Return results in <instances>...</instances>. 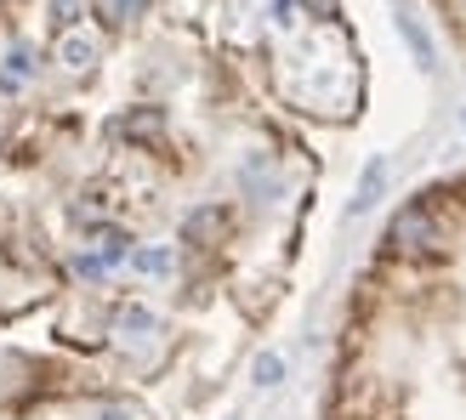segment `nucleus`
I'll return each instance as SVG.
<instances>
[{"instance_id":"7","label":"nucleus","mask_w":466,"mask_h":420,"mask_svg":"<svg viewBox=\"0 0 466 420\" xmlns=\"http://www.w3.org/2000/svg\"><path fill=\"white\" fill-rule=\"evenodd\" d=\"M143 12H148V0H108V6H103L108 23H137Z\"/></svg>"},{"instance_id":"6","label":"nucleus","mask_w":466,"mask_h":420,"mask_svg":"<svg viewBox=\"0 0 466 420\" xmlns=\"http://www.w3.org/2000/svg\"><path fill=\"white\" fill-rule=\"evenodd\" d=\"M381 188H387V159H370V165H364V182H359V199H353V216L376 205V199H381Z\"/></svg>"},{"instance_id":"4","label":"nucleus","mask_w":466,"mask_h":420,"mask_svg":"<svg viewBox=\"0 0 466 420\" xmlns=\"http://www.w3.org/2000/svg\"><path fill=\"white\" fill-rule=\"evenodd\" d=\"M114 335H131V341H143V335H159V318L148 307H137V301H126L120 313H114Z\"/></svg>"},{"instance_id":"5","label":"nucleus","mask_w":466,"mask_h":420,"mask_svg":"<svg viewBox=\"0 0 466 420\" xmlns=\"http://www.w3.org/2000/svg\"><path fill=\"white\" fill-rule=\"evenodd\" d=\"M131 267H137V273H148V278H166L177 262H171V250H166V245H137V250H131Z\"/></svg>"},{"instance_id":"8","label":"nucleus","mask_w":466,"mask_h":420,"mask_svg":"<svg viewBox=\"0 0 466 420\" xmlns=\"http://www.w3.org/2000/svg\"><path fill=\"white\" fill-rule=\"evenodd\" d=\"M52 17L63 23V29H80V23H86V0H52Z\"/></svg>"},{"instance_id":"9","label":"nucleus","mask_w":466,"mask_h":420,"mask_svg":"<svg viewBox=\"0 0 466 420\" xmlns=\"http://www.w3.org/2000/svg\"><path fill=\"white\" fill-rule=\"evenodd\" d=\"M279 375H285V358H279V353L256 358V386H279Z\"/></svg>"},{"instance_id":"1","label":"nucleus","mask_w":466,"mask_h":420,"mask_svg":"<svg viewBox=\"0 0 466 420\" xmlns=\"http://www.w3.org/2000/svg\"><path fill=\"white\" fill-rule=\"evenodd\" d=\"M114 136L120 143H131V148H159L166 143V108H126L120 120H114Z\"/></svg>"},{"instance_id":"3","label":"nucleus","mask_w":466,"mask_h":420,"mask_svg":"<svg viewBox=\"0 0 466 420\" xmlns=\"http://www.w3.org/2000/svg\"><path fill=\"white\" fill-rule=\"evenodd\" d=\"M57 63L80 75V68H91V63H97V40H91V35H80V29H63V40H57Z\"/></svg>"},{"instance_id":"2","label":"nucleus","mask_w":466,"mask_h":420,"mask_svg":"<svg viewBox=\"0 0 466 420\" xmlns=\"http://www.w3.org/2000/svg\"><path fill=\"white\" fill-rule=\"evenodd\" d=\"M222 233H228V210L222 205H199V210H188V216H182V239L188 245H222Z\"/></svg>"}]
</instances>
